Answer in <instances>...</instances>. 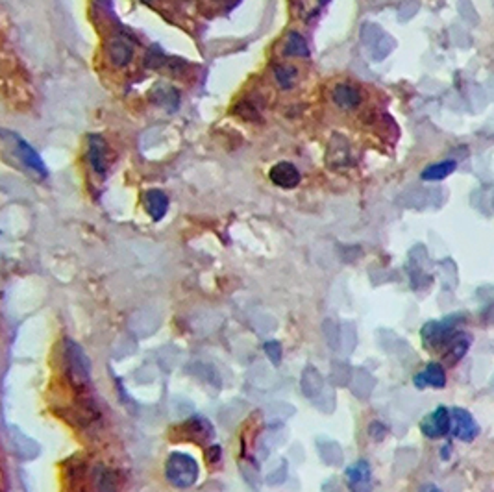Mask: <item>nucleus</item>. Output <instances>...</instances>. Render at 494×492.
I'll use <instances>...</instances> for the list:
<instances>
[{"mask_svg": "<svg viewBox=\"0 0 494 492\" xmlns=\"http://www.w3.org/2000/svg\"><path fill=\"white\" fill-rule=\"evenodd\" d=\"M167 480L178 489H187L198 478V465L191 456L183 452H174L167 462Z\"/></svg>", "mask_w": 494, "mask_h": 492, "instance_id": "1", "label": "nucleus"}, {"mask_svg": "<svg viewBox=\"0 0 494 492\" xmlns=\"http://www.w3.org/2000/svg\"><path fill=\"white\" fill-rule=\"evenodd\" d=\"M459 316H450L446 320H437V323H430L422 329V340L427 348H440L445 347L451 335L456 333V323Z\"/></svg>", "mask_w": 494, "mask_h": 492, "instance_id": "2", "label": "nucleus"}, {"mask_svg": "<svg viewBox=\"0 0 494 492\" xmlns=\"http://www.w3.org/2000/svg\"><path fill=\"white\" fill-rule=\"evenodd\" d=\"M451 435L463 443H472L480 435V425L467 409H451Z\"/></svg>", "mask_w": 494, "mask_h": 492, "instance_id": "3", "label": "nucleus"}, {"mask_svg": "<svg viewBox=\"0 0 494 492\" xmlns=\"http://www.w3.org/2000/svg\"><path fill=\"white\" fill-rule=\"evenodd\" d=\"M421 432L427 438L446 437L451 432V411L446 408H437L434 413L424 417L421 422Z\"/></svg>", "mask_w": 494, "mask_h": 492, "instance_id": "4", "label": "nucleus"}, {"mask_svg": "<svg viewBox=\"0 0 494 492\" xmlns=\"http://www.w3.org/2000/svg\"><path fill=\"white\" fill-rule=\"evenodd\" d=\"M346 483L352 492H370L373 474L366 461H357L346 470Z\"/></svg>", "mask_w": 494, "mask_h": 492, "instance_id": "5", "label": "nucleus"}, {"mask_svg": "<svg viewBox=\"0 0 494 492\" xmlns=\"http://www.w3.org/2000/svg\"><path fill=\"white\" fill-rule=\"evenodd\" d=\"M472 344V337L464 331H456L445 344V359L448 365H456L467 355Z\"/></svg>", "mask_w": 494, "mask_h": 492, "instance_id": "6", "label": "nucleus"}, {"mask_svg": "<svg viewBox=\"0 0 494 492\" xmlns=\"http://www.w3.org/2000/svg\"><path fill=\"white\" fill-rule=\"evenodd\" d=\"M416 389H426V387H434V389H443L446 385V371L440 363H430L422 372H419L413 377Z\"/></svg>", "mask_w": 494, "mask_h": 492, "instance_id": "7", "label": "nucleus"}, {"mask_svg": "<svg viewBox=\"0 0 494 492\" xmlns=\"http://www.w3.org/2000/svg\"><path fill=\"white\" fill-rule=\"evenodd\" d=\"M108 54L117 67H124L134 56V41L126 36H115L108 45Z\"/></svg>", "mask_w": 494, "mask_h": 492, "instance_id": "8", "label": "nucleus"}, {"mask_svg": "<svg viewBox=\"0 0 494 492\" xmlns=\"http://www.w3.org/2000/svg\"><path fill=\"white\" fill-rule=\"evenodd\" d=\"M270 180L274 185L283 189H293L300 183V172L293 163H278L270 169Z\"/></svg>", "mask_w": 494, "mask_h": 492, "instance_id": "9", "label": "nucleus"}, {"mask_svg": "<svg viewBox=\"0 0 494 492\" xmlns=\"http://www.w3.org/2000/svg\"><path fill=\"white\" fill-rule=\"evenodd\" d=\"M108 148H106V141L98 135L89 137V163L98 174H104L106 167H108Z\"/></svg>", "mask_w": 494, "mask_h": 492, "instance_id": "10", "label": "nucleus"}, {"mask_svg": "<svg viewBox=\"0 0 494 492\" xmlns=\"http://www.w3.org/2000/svg\"><path fill=\"white\" fill-rule=\"evenodd\" d=\"M331 98L333 102L342 108V110H352L355 106H360L361 102V93L357 87L350 84H339L331 93Z\"/></svg>", "mask_w": 494, "mask_h": 492, "instance_id": "11", "label": "nucleus"}, {"mask_svg": "<svg viewBox=\"0 0 494 492\" xmlns=\"http://www.w3.org/2000/svg\"><path fill=\"white\" fill-rule=\"evenodd\" d=\"M147 209L154 220L163 219L165 213H167V209H169V198H167V195H165L163 191H159V189H152V191H148Z\"/></svg>", "mask_w": 494, "mask_h": 492, "instance_id": "12", "label": "nucleus"}, {"mask_svg": "<svg viewBox=\"0 0 494 492\" xmlns=\"http://www.w3.org/2000/svg\"><path fill=\"white\" fill-rule=\"evenodd\" d=\"M150 97H152V100L156 104H159V106H165L167 110H176L178 108V102H180V95H178V91L174 89V87H171V85H156L154 87V91L150 93Z\"/></svg>", "mask_w": 494, "mask_h": 492, "instance_id": "13", "label": "nucleus"}, {"mask_svg": "<svg viewBox=\"0 0 494 492\" xmlns=\"http://www.w3.org/2000/svg\"><path fill=\"white\" fill-rule=\"evenodd\" d=\"M13 139L17 141V150H19V156H21V159L25 161L28 167H32L34 170H37V172H41V174H47V169H45V165L43 161H41V158H39V154L32 148L28 143H25V141L21 139V137H13Z\"/></svg>", "mask_w": 494, "mask_h": 492, "instance_id": "14", "label": "nucleus"}, {"mask_svg": "<svg viewBox=\"0 0 494 492\" xmlns=\"http://www.w3.org/2000/svg\"><path fill=\"white\" fill-rule=\"evenodd\" d=\"M458 163L454 159H445L440 163L430 165L424 172H422V180L426 182H437V180H445L446 176H450L451 172L456 170Z\"/></svg>", "mask_w": 494, "mask_h": 492, "instance_id": "15", "label": "nucleus"}, {"mask_svg": "<svg viewBox=\"0 0 494 492\" xmlns=\"http://www.w3.org/2000/svg\"><path fill=\"white\" fill-rule=\"evenodd\" d=\"M283 52L285 56H302V58H307L309 56V47H307V43L305 39L300 34L296 32H291L285 39V47H283Z\"/></svg>", "mask_w": 494, "mask_h": 492, "instance_id": "16", "label": "nucleus"}, {"mask_svg": "<svg viewBox=\"0 0 494 492\" xmlns=\"http://www.w3.org/2000/svg\"><path fill=\"white\" fill-rule=\"evenodd\" d=\"M274 76L276 80H278V84H280L283 89H291L294 84V80L298 76V71L294 67H289V65H276Z\"/></svg>", "mask_w": 494, "mask_h": 492, "instance_id": "17", "label": "nucleus"}, {"mask_svg": "<svg viewBox=\"0 0 494 492\" xmlns=\"http://www.w3.org/2000/svg\"><path fill=\"white\" fill-rule=\"evenodd\" d=\"M324 4H326V0H296V6H298V13L302 19L315 17L322 10Z\"/></svg>", "mask_w": 494, "mask_h": 492, "instance_id": "18", "label": "nucleus"}, {"mask_svg": "<svg viewBox=\"0 0 494 492\" xmlns=\"http://www.w3.org/2000/svg\"><path fill=\"white\" fill-rule=\"evenodd\" d=\"M167 63V58L163 56V52L159 50V47H152V50H148L147 60H145V65L150 69H158L161 65Z\"/></svg>", "mask_w": 494, "mask_h": 492, "instance_id": "19", "label": "nucleus"}, {"mask_svg": "<svg viewBox=\"0 0 494 492\" xmlns=\"http://www.w3.org/2000/svg\"><path fill=\"white\" fill-rule=\"evenodd\" d=\"M235 111H237L239 115L243 117V119H246V121H252V119L259 117V113H257V110H256V106L248 102V100H243V102L239 104L237 108H235Z\"/></svg>", "mask_w": 494, "mask_h": 492, "instance_id": "20", "label": "nucleus"}, {"mask_svg": "<svg viewBox=\"0 0 494 492\" xmlns=\"http://www.w3.org/2000/svg\"><path fill=\"white\" fill-rule=\"evenodd\" d=\"M421 492H440V491L435 485H424L421 489Z\"/></svg>", "mask_w": 494, "mask_h": 492, "instance_id": "21", "label": "nucleus"}, {"mask_svg": "<svg viewBox=\"0 0 494 492\" xmlns=\"http://www.w3.org/2000/svg\"><path fill=\"white\" fill-rule=\"evenodd\" d=\"M445 450H443V459H446V457H450V448H451V444H446V446H443Z\"/></svg>", "mask_w": 494, "mask_h": 492, "instance_id": "22", "label": "nucleus"}, {"mask_svg": "<svg viewBox=\"0 0 494 492\" xmlns=\"http://www.w3.org/2000/svg\"><path fill=\"white\" fill-rule=\"evenodd\" d=\"M145 2H150V0H145Z\"/></svg>", "mask_w": 494, "mask_h": 492, "instance_id": "23", "label": "nucleus"}]
</instances>
